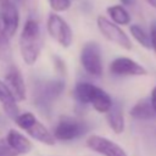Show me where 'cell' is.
Here are the masks:
<instances>
[{
  "label": "cell",
  "mask_w": 156,
  "mask_h": 156,
  "mask_svg": "<svg viewBox=\"0 0 156 156\" xmlns=\"http://www.w3.org/2000/svg\"><path fill=\"white\" fill-rule=\"evenodd\" d=\"M43 48V38L39 23L34 18H28L24 22L20 37V51L22 60L28 66L37 62Z\"/></svg>",
  "instance_id": "6da1fadb"
},
{
  "label": "cell",
  "mask_w": 156,
  "mask_h": 156,
  "mask_svg": "<svg viewBox=\"0 0 156 156\" xmlns=\"http://www.w3.org/2000/svg\"><path fill=\"white\" fill-rule=\"evenodd\" d=\"M74 98L83 105L90 104L99 113H106L111 108L113 102L111 96L104 89L89 82H78L76 84Z\"/></svg>",
  "instance_id": "7a4b0ae2"
},
{
  "label": "cell",
  "mask_w": 156,
  "mask_h": 156,
  "mask_svg": "<svg viewBox=\"0 0 156 156\" xmlns=\"http://www.w3.org/2000/svg\"><path fill=\"white\" fill-rule=\"evenodd\" d=\"M16 124L26 130L28 133V135H30L33 139L38 140L41 144L45 145H55V138L52 135V133L40 122L37 119V117L32 113V112H23L20 113L15 119Z\"/></svg>",
  "instance_id": "3957f363"
},
{
  "label": "cell",
  "mask_w": 156,
  "mask_h": 156,
  "mask_svg": "<svg viewBox=\"0 0 156 156\" xmlns=\"http://www.w3.org/2000/svg\"><path fill=\"white\" fill-rule=\"evenodd\" d=\"M87 130H88V126L84 121L74 117L63 116L58 119L52 135L55 140L71 141L84 135Z\"/></svg>",
  "instance_id": "277c9868"
},
{
  "label": "cell",
  "mask_w": 156,
  "mask_h": 156,
  "mask_svg": "<svg viewBox=\"0 0 156 156\" xmlns=\"http://www.w3.org/2000/svg\"><path fill=\"white\" fill-rule=\"evenodd\" d=\"M80 65L93 77H100L102 74V58L101 49L98 43L88 41L80 50Z\"/></svg>",
  "instance_id": "5b68a950"
},
{
  "label": "cell",
  "mask_w": 156,
  "mask_h": 156,
  "mask_svg": "<svg viewBox=\"0 0 156 156\" xmlns=\"http://www.w3.org/2000/svg\"><path fill=\"white\" fill-rule=\"evenodd\" d=\"M46 29L50 37L62 48H69L73 40V33L68 23L57 13L52 12L48 17Z\"/></svg>",
  "instance_id": "8992f818"
},
{
  "label": "cell",
  "mask_w": 156,
  "mask_h": 156,
  "mask_svg": "<svg viewBox=\"0 0 156 156\" xmlns=\"http://www.w3.org/2000/svg\"><path fill=\"white\" fill-rule=\"evenodd\" d=\"M96 24L98 28L100 30V33L111 43H115L116 45L121 46L122 49L126 50H130L132 49V41L129 39V37L117 26L112 21H110L108 18L104 17V16H99L96 20Z\"/></svg>",
  "instance_id": "52a82bcc"
},
{
  "label": "cell",
  "mask_w": 156,
  "mask_h": 156,
  "mask_svg": "<svg viewBox=\"0 0 156 156\" xmlns=\"http://www.w3.org/2000/svg\"><path fill=\"white\" fill-rule=\"evenodd\" d=\"M65 89V82L62 79H51L43 82L35 93V104L43 108L49 106Z\"/></svg>",
  "instance_id": "ba28073f"
},
{
  "label": "cell",
  "mask_w": 156,
  "mask_h": 156,
  "mask_svg": "<svg viewBox=\"0 0 156 156\" xmlns=\"http://www.w3.org/2000/svg\"><path fill=\"white\" fill-rule=\"evenodd\" d=\"M85 144L91 151L102 156H128L118 144L101 135H90L87 139Z\"/></svg>",
  "instance_id": "9c48e42d"
},
{
  "label": "cell",
  "mask_w": 156,
  "mask_h": 156,
  "mask_svg": "<svg viewBox=\"0 0 156 156\" xmlns=\"http://www.w3.org/2000/svg\"><path fill=\"white\" fill-rule=\"evenodd\" d=\"M110 73L113 76H146L147 71L129 57H117L110 63Z\"/></svg>",
  "instance_id": "30bf717a"
},
{
  "label": "cell",
  "mask_w": 156,
  "mask_h": 156,
  "mask_svg": "<svg viewBox=\"0 0 156 156\" xmlns=\"http://www.w3.org/2000/svg\"><path fill=\"white\" fill-rule=\"evenodd\" d=\"M0 22L6 37L9 39L12 38L20 24V12L12 1L0 6Z\"/></svg>",
  "instance_id": "8fae6325"
},
{
  "label": "cell",
  "mask_w": 156,
  "mask_h": 156,
  "mask_svg": "<svg viewBox=\"0 0 156 156\" xmlns=\"http://www.w3.org/2000/svg\"><path fill=\"white\" fill-rule=\"evenodd\" d=\"M5 84L17 101H23L26 99V84L20 69L16 66H11L9 68L5 76Z\"/></svg>",
  "instance_id": "7c38bea8"
},
{
  "label": "cell",
  "mask_w": 156,
  "mask_h": 156,
  "mask_svg": "<svg viewBox=\"0 0 156 156\" xmlns=\"http://www.w3.org/2000/svg\"><path fill=\"white\" fill-rule=\"evenodd\" d=\"M0 104L4 112L11 119H15L20 115V107L17 105V100L7 88L4 80L0 79Z\"/></svg>",
  "instance_id": "4fadbf2b"
},
{
  "label": "cell",
  "mask_w": 156,
  "mask_h": 156,
  "mask_svg": "<svg viewBox=\"0 0 156 156\" xmlns=\"http://www.w3.org/2000/svg\"><path fill=\"white\" fill-rule=\"evenodd\" d=\"M5 139H6L7 144L17 152V155L28 154L33 147L32 141L16 129H10Z\"/></svg>",
  "instance_id": "5bb4252c"
},
{
  "label": "cell",
  "mask_w": 156,
  "mask_h": 156,
  "mask_svg": "<svg viewBox=\"0 0 156 156\" xmlns=\"http://www.w3.org/2000/svg\"><path fill=\"white\" fill-rule=\"evenodd\" d=\"M106 119L110 128L116 133L121 134L124 130V115L123 107L118 101H113L111 108L106 112Z\"/></svg>",
  "instance_id": "9a60e30c"
},
{
  "label": "cell",
  "mask_w": 156,
  "mask_h": 156,
  "mask_svg": "<svg viewBox=\"0 0 156 156\" xmlns=\"http://www.w3.org/2000/svg\"><path fill=\"white\" fill-rule=\"evenodd\" d=\"M129 113H130V116L134 119H138V121H149V119H152V118L156 117V115H155V112L152 110L150 99H141V100H139L130 108Z\"/></svg>",
  "instance_id": "2e32d148"
},
{
  "label": "cell",
  "mask_w": 156,
  "mask_h": 156,
  "mask_svg": "<svg viewBox=\"0 0 156 156\" xmlns=\"http://www.w3.org/2000/svg\"><path fill=\"white\" fill-rule=\"evenodd\" d=\"M106 12L111 18L110 21H112L117 26L118 24L126 26L130 23V15L126 10V7L122 5H112L106 9Z\"/></svg>",
  "instance_id": "e0dca14e"
},
{
  "label": "cell",
  "mask_w": 156,
  "mask_h": 156,
  "mask_svg": "<svg viewBox=\"0 0 156 156\" xmlns=\"http://www.w3.org/2000/svg\"><path fill=\"white\" fill-rule=\"evenodd\" d=\"M130 34L132 37L145 49H151V39H150V34H147L140 26L138 24H132L130 28Z\"/></svg>",
  "instance_id": "ac0fdd59"
},
{
  "label": "cell",
  "mask_w": 156,
  "mask_h": 156,
  "mask_svg": "<svg viewBox=\"0 0 156 156\" xmlns=\"http://www.w3.org/2000/svg\"><path fill=\"white\" fill-rule=\"evenodd\" d=\"M10 39L4 33L1 22H0V61H7L11 57V46Z\"/></svg>",
  "instance_id": "d6986e66"
},
{
  "label": "cell",
  "mask_w": 156,
  "mask_h": 156,
  "mask_svg": "<svg viewBox=\"0 0 156 156\" xmlns=\"http://www.w3.org/2000/svg\"><path fill=\"white\" fill-rule=\"evenodd\" d=\"M48 1L55 13L67 11L71 6V0H48Z\"/></svg>",
  "instance_id": "ffe728a7"
},
{
  "label": "cell",
  "mask_w": 156,
  "mask_h": 156,
  "mask_svg": "<svg viewBox=\"0 0 156 156\" xmlns=\"http://www.w3.org/2000/svg\"><path fill=\"white\" fill-rule=\"evenodd\" d=\"M0 156H17V152L7 144L5 138H0Z\"/></svg>",
  "instance_id": "44dd1931"
},
{
  "label": "cell",
  "mask_w": 156,
  "mask_h": 156,
  "mask_svg": "<svg viewBox=\"0 0 156 156\" xmlns=\"http://www.w3.org/2000/svg\"><path fill=\"white\" fill-rule=\"evenodd\" d=\"M150 39H151V49L156 54V23L151 26V32H150Z\"/></svg>",
  "instance_id": "7402d4cb"
},
{
  "label": "cell",
  "mask_w": 156,
  "mask_h": 156,
  "mask_svg": "<svg viewBox=\"0 0 156 156\" xmlns=\"http://www.w3.org/2000/svg\"><path fill=\"white\" fill-rule=\"evenodd\" d=\"M150 102H151V106H152V110L156 115V85L152 88L151 90V96H150Z\"/></svg>",
  "instance_id": "603a6c76"
},
{
  "label": "cell",
  "mask_w": 156,
  "mask_h": 156,
  "mask_svg": "<svg viewBox=\"0 0 156 156\" xmlns=\"http://www.w3.org/2000/svg\"><path fill=\"white\" fill-rule=\"evenodd\" d=\"M122 6H133L135 4V0H119Z\"/></svg>",
  "instance_id": "cb8c5ba5"
},
{
  "label": "cell",
  "mask_w": 156,
  "mask_h": 156,
  "mask_svg": "<svg viewBox=\"0 0 156 156\" xmlns=\"http://www.w3.org/2000/svg\"><path fill=\"white\" fill-rule=\"evenodd\" d=\"M146 2L151 6V7H154V9H156V0H146Z\"/></svg>",
  "instance_id": "d4e9b609"
},
{
  "label": "cell",
  "mask_w": 156,
  "mask_h": 156,
  "mask_svg": "<svg viewBox=\"0 0 156 156\" xmlns=\"http://www.w3.org/2000/svg\"><path fill=\"white\" fill-rule=\"evenodd\" d=\"M11 0H0V6L1 5H5V4H7V2H10Z\"/></svg>",
  "instance_id": "484cf974"
}]
</instances>
